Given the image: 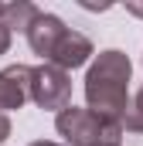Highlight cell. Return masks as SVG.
Listing matches in <instances>:
<instances>
[{
	"label": "cell",
	"mask_w": 143,
	"mask_h": 146,
	"mask_svg": "<svg viewBox=\"0 0 143 146\" xmlns=\"http://www.w3.org/2000/svg\"><path fill=\"white\" fill-rule=\"evenodd\" d=\"M130 75H133V65L123 51H116V48L99 51L85 72L89 112H96L99 119H106L112 126H123V119L130 112Z\"/></svg>",
	"instance_id": "6da1fadb"
},
{
	"label": "cell",
	"mask_w": 143,
	"mask_h": 146,
	"mask_svg": "<svg viewBox=\"0 0 143 146\" xmlns=\"http://www.w3.org/2000/svg\"><path fill=\"white\" fill-rule=\"evenodd\" d=\"M55 129L58 136H65V146H99V143H119L123 126H112L106 119H99L96 112L89 109H65L55 115Z\"/></svg>",
	"instance_id": "7a4b0ae2"
},
{
	"label": "cell",
	"mask_w": 143,
	"mask_h": 146,
	"mask_svg": "<svg viewBox=\"0 0 143 146\" xmlns=\"http://www.w3.org/2000/svg\"><path fill=\"white\" fill-rule=\"evenodd\" d=\"M27 99L37 109H65L72 106V75L55 68V65H37L27 75Z\"/></svg>",
	"instance_id": "3957f363"
},
{
	"label": "cell",
	"mask_w": 143,
	"mask_h": 146,
	"mask_svg": "<svg viewBox=\"0 0 143 146\" xmlns=\"http://www.w3.org/2000/svg\"><path fill=\"white\" fill-rule=\"evenodd\" d=\"M92 54H96L92 51V41L85 34H78V31H72V27H65V34L55 41V48L48 54V65H55L61 72H72V68H82Z\"/></svg>",
	"instance_id": "277c9868"
},
{
	"label": "cell",
	"mask_w": 143,
	"mask_h": 146,
	"mask_svg": "<svg viewBox=\"0 0 143 146\" xmlns=\"http://www.w3.org/2000/svg\"><path fill=\"white\" fill-rule=\"evenodd\" d=\"M27 34V44H31V51L41 54L44 61H48V54H51V48H55V41L65 34V21L58 17V14H37L34 21H31V27L24 31Z\"/></svg>",
	"instance_id": "5b68a950"
},
{
	"label": "cell",
	"mask_w": 143,
	"mask_h": 146,
	"mask_svg": "<svg viewBox=\"0 0 143 146\" xmlns=\"http://www.w3.org/2000/svg\"><path fill=\"white\" fill-rule=\"evenodd\" d=\"M27 65H7L0 68V112L7 115L10 109H21L27 102Z\"/></svg>",
	"instance_id": "8992f818"
},
{
	"label": "cell",
	"mask_w": 143,
	"mask_h": 146,
	"mask_svg": "<svg viewBox=\"0 0 143 146\" xmlns=\"http://www.w3.org/2000/svg\"><path fill=\"white\" fill-rule=\"evenodd\" d=\"M37 10L34 3H27V0H14V3H0V21H3V27L7 31H27L31 27V21H34Z\"/></svg>",
	"instance_id": "52a82bcc"
},
{
	"label": "cell",
	"mask_w": 143,
	"mask_h": 146,
	"mask_svg": "<svg viewBox=\"0 0 143 146\" xmlns=\"http://www.w3.org/2000/svg\"><path fill=\"white\" fill-rule=\"evenodd\" d=\"M123 129H130V133H143V88L136 92V99L130 102V112H126V119H123Z\"/></svg>",
	"instance_id": "ba28073f"
},
{
	"label": "cell",
	"mask_w": 143,
	"mask_h": 146,
	"mask_svg": "<svg viewBox=\"0 0 143 146\" xmlns=\"http://www.w3.org/2000/svg\"><path fill=\"white\" fill-rule=\"evenodd\" d=\"M7 48H10V31H7V27H3V21H0V54H3Z\"/></svg>",
	"instance_id": "9c48e42d"
},
{
	"label": "cell",
	"mask_w": 143,
	"mask_h": 146,
	"mask_svg": "<svg viewBox=\"0 0 143 146\" xmlns=\"http://www.w3.org/2000/svg\"><path fill=\"white\" fill-rule=\"evenodd\" d=\"M7 136H10V119H7V115L0 112V143H3Z\"/></svg>",
	"instance_id": "30bf717a"
},
{
	"label": "cell",
	"mask_w": 143,
	"mask_h": 146,
	"mask_svg": "<svg viewBox=\"0 0 143 146\" xmlns=\"http://www.w3.org/2000/svg\"><path fill=\"white\" fill-rule=\"evenodd\" d=\"M126 10L136 14V17H143V0H126Z\"/></svg>",
	"instance_id": "8fae6325"
},
{
	"label": "cell",
	"mask_w": 143,
	"mask_h": 146,
	"mask_svg": "<svg viewBox=\"0 0 143 146\" xmlns=\"http://www.w3.org/2000/svg\"><path fill=\"white\" fill-rule=\"evenodd\" d=\"M31 146H65V143H51V139H37V143H31Z\"/></svg>",
	"instance_id": "7c38bea8"
},
{
	"label": "cell",
	"mask_w": 143,
	"mask_h": 146,
	"mask_svg": "<svg viewBox=\"0 0 143 146\" xmlns=\"http://www.w3.org/2000/svg\"><path fill=\"white\" fill-rule=\"evenodd\" d=\"M99 146H119V143H99Z\"/></svg>",
	"instance_id": "4fadbf2b"
}]
</instances>
